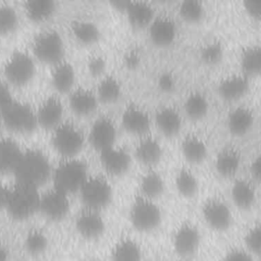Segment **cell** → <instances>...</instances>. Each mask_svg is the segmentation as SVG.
I'll list each match as a JSON object with an SVG mask.
<instances>
[{"label":"cell","instance_id":"obj_34","mask_svg":"<svg viewBox=\"0 0 261 261\" xmlns=\"http://www.w3.org/2000/svg\"><path fill=\"white\" fill-rule=\"evenodd\" d=\"M241 66L245 75L258 74L261 69V50L257 45L244 49L241 55Z\"/></svg>","mask_w":261,"mask_h":261},{"label":"cell","instance_id":"obj_18","mask_svg":"<svg viewBox=\"0 0 261 261\" xmlns=\"http://www.w3.org/2000/svg\"><path fill=\"white\" fill-rule=\"evenodd\" d=\"M123 127L132 134L144 135L150 128L149 114L141 107L137 105L127 106L121 117Z\"/></svg>","mask_w":261,"mask_h":261},{"label":"cell","instance_id":"obj_8","mask_svg":"<svg viewBox=\"0 0 261 261\" xmlns=\"http://www.w3.org/2000/svg\"><path fill=\"white\" fill-rule=\"evenodd\" d=\"M33 50L38 59L46 63L62 61L64 44L61 36L55 31H46L39 34L34 40Z\"/></svg>","mask_w":261,"mask_h":261},{"label":"cell","instance_id":"obj_30","mask_svg":"<svg viewBox=\"0 0 261 261\" xmlns=\"http://www.w3.org/2000/svg\"><path fill=\"white\" fill-rule=\"evenodd\" d=\"M74 80L75 73L70 63L60 61L56 64L52 72V84L58 92L65 93L71 90Z\"/></svg>","mask_w":261,"mask_h":261},{"label":"cell","instance_id":"obj_19","mask_svg":"<svg viewBox=\"0 0 261 261\" xmlns=\"http://www.w3.org/2000/svg\"><path fill=\"white\" fill-rule=\"evenodd\" d=\"M249 89V79L245 74H233L223 79L218 86L220 96L225 100H237Z\"/></svg>","mask_w":261,"mask_h":261},{"label":"cell","instance_id":"obj_44","mask_svg":"<svg viewBox=\"0 0 261 261\" xmlns=\"http://www.w3.org/2000/svg\"><path fill=\"white\" fill-rule=\"evenodd\" d=\"M106 67V61L102 56H93L89 59L88 69L94 76H98L104 72Z\"/></svg>","mask_w":261,"mask_h":261},{"label":"cell","instance_id":"obj_31","mask_svg":"<svg viewBox=\"0 0 261 261\" xmlns=\"http://www.w3.org/2000/svg\"><path fill=\"white\" fill-rule=\"evenodd\" d=\"M24 9L31 20L42 22L53 15L56 9V4L53 0H30L25 2Z\"/></svg>","mask_w":261,"mask_h":261},{"label":"cell","instance_id":"obj_35","mask_svg":"<svg viewBox=\"0 0 261 261\" xmlns=\"http://www.w3.org/2000/svg\"><path fill=\"white\" fill-rule=\"evenodd\" d=\"M185 111L192 119H200L208 111V100L200 92L191 93L185 101Z\"/></svg>","mask_w":261,"mask_h":261},{"label":"cell","instance_id":"obj_20","mask_svg":"<svg viewBox=\"0 0 261 261\" xmlns=\"http://www.w3.org/2000/svg\"><path fill=\"white\" fill-rule=\"evenodd\" d=\"M124 12L129 23L137 28L147 27L154 19L152 5L144 1H128Z\"/></svg>","mask_w":261,"mask_h":261},{"label":"cell","instance_id":"obj_51","mask_svg":"<svg viewBox=\"0 0 261 261\" xmlns=\"http://www.w3.org/2000/svg\"><path fill=\"white\" fill-rule=\"evenodd\" d=\"M8 259L9 251L2 243H0V261H8Z\"/></svg>","mask_w":261,"mask_h":261},{"label":"cell","instance_id":"obj_21","mask_svg":"<svg viewBox=\"0 0 261 261\" xmlns=\"http://www.w3.org/2000/svg\"><path fill=\"white\" fill-rule=\"evenodd\" d=\"M155 120L159 130L167 137L176 135L181 127V116L179 112L171 106L160 108L156 113Z\"/></svg>","mask_w":261,"mask_h":261},{"label":"cell","instance_id":"obj_42","mask_svg":"<svg viewBox=\"0 0 261 261\" xmlns=\"http://www.w3.org/2000/svg\"><path fill=\"white\" fill-rule=\"evenodd\" d=\"M223 56V47L219 42H211L205 45L200 52V57L207 64H215Z\"/></svg>","mask_w":261,"mask_h":261},{"label":"cell","instance_id":"obj_16","mask_svg":"<svg viewBox=\"0 0 261 261\" xmlns=\"http://www.w3.org/2000/svg\"><path fill=\"white\" fill-rule=\"evenodd\" d=\"M150 38L158 46H167L171 44L176 37V24L168 16L161 15L154 17L149 24Z\"/></svg>","mask_w":261,"mask_h":261},{"label":"cell","instance_id":"obj_13","mask_svg":"<svg viewBox=\"0 0 261 261\" xmlns=\"http://www.w3.org/2000/svg\"><path fill=\"white\" fill-rule=\"evenodd\" d=\"M105 221L99 211L85 209L75 219V229L79 234L88 241L99 239L105 230Z\"/></svg>","mask_w":261,"mask_h":261},{"label":"cell","instance_id":"obj_45","mask_svg":"<svg viewBox=\"0 0 261 261\" xmlns=\"http://www.w3.org/2000/svg\"><path fill=\"white\" fill-rule=\"evenodd\" d=\"M158 87L163 92H171L175 89L176 80L170 72H163L159 75L157 81Z\"/></svg>","mask_w":261,"mask_h":261},{"label":"cell","instance_id":"obj_48","mask_svg":"<svg viewBox=\"0 0 261 261\" xmlns=\"http://www.w3.org/2000/svg\"><path fill=\"white\" fill-rule=\"evenodd\" d=\"M140 60H141V56L137 50H132L127 52L124 56V63L129 68L137 67L140 63Z\"/></svg>","mask_w":261,"mask_h":261},{"label":"cell","instance_id":"obj_14","mask_svg":"<svg viewBox=\"0 0 261 261\" xmlns=\"http://www.w3.org/2000/svg\"><path fill=\"white\" fill-rule=\"evenodd\" d=\"M89 139L91 145L100 152L114 146L116 139L115 124L109 117L101 116L97 118L90 129Z\"/></svg>","mask_w":261,"mask_h":261},{"label":"cell","instance_id":"obj_5","mask_svg":"<svg viewBox=\"0 0 261 261\" xmlns=\"http://www.w3.org/2000/svg\"><path fill=\"white\" fill-rule=\"evenodd\" d=\"M1 120L11 130L30 133L37 126L36 112L25 103L12 101L1 113Z\"/></svg>","mask_w":261,"mask_h":261},{"label":"cell","instance_id":"obj_37","mask_svg":"<svg viewBox=\"0 0 261 261\" xmlns=\"http://www.w3.org/2000/svg\"><path fill=\"white\" fill-rule=\"evenodd\" d=\"M121 92V87L119 82L113 76L103 77L97 87V98L100 101L110 103L118 99Z\"/></svg>","mask_w":261,"mask_h":261},{"label":"cell","instance_id":"obj_54","mask_svg":"<svg viewBox=\"0 0 261 261\" xmlns=\"http://www.w3.org/2000/svg\"><path fill=\"white\" fill-rule=\"evenodd\" d=\"M90 261H99V260H90Z\"/></svg>","mask_w":261,"mask_h":261},{"label":"cell","instance_id":"obj_46","mask_svg":"<svg viewBox=\"0 0 261 261\" xmlns=\"http://www.w3.org/2000/svg\"><path fill=\"white\" fill-rule=\"evenodd\" d=\"M244 7L251 17L255 19L261 17V0H245Z\"/></svg>","mask_w":261,"mask_h":261},{"label":"cell","instance_id":"obj_27","mask_svg":"<svg viewBox=\"0 0 261 261\" xmlns=\"http://www.w3.org/2000/svg\"><path fill=\"white\" fill-rule=\"evenodd\" d=\"M110 258L111 261H143V252L136 241L126 238L114 245Z\"/></svg>","mask_w":261,"mask_h":261},{"label":"cell","instance_id":"obj_11","mask_svg":"<svg viewBox=\"0 0 261 261\" xmlns=\"http://www.w3.org/2000/svg\"><path fill=\"white\" fill-rule=\"evenodd\" d=\"M39 211L52 220H62L69 211L68 196L56 189H52L40 197Z\"/></svg>","mask_w":261,"mask_h":261},{"label":"cell","instance_id":"obj_33","mask_svg":"<svg viewBox=\"0 0 261 261\" xmlns=\"http://www.w3.org/2000/svg\"><path fill=\"white\" fill-rule=\"evenodd\" d=\"M71 32L75 39L84 44L95 43L100 37L98 27L89 20H75L71 23Z\"/></svg>","mask_w":261,"mask_h":261},{"label":"cell","instance_id":"obj_25","mask_svg":"<svg viewBox=\"0 0 261 261\" xmlns=\"http://www.w3.org/2000/svg\"><path fill=\"white\" fill-rule=\"evenodd\" d=\"M233 203L241 209L251 208L256 201V190L253 184L247 179H238L231 187Z\"/></svg>","mask_w":261,"mask_h":261},{"label":"cell","instance_id":"obj_50","mask_svg":"<svg viewBox=\"0 0 261 261\" xmlns=\"http://www.w3.org/2000/svg\"><path fill=\"white\" fill-rule=\"evenodd\" d=\"M8 191H9V189H7L5 186L0 184V210L2 208H5V206H6Z\"/></svg>","mask_w":261,"mask_h":261},{"label":"cell","instance_id":"obj_23","mask_svg":"<svg viewBox=\"0 0 261 261\" xmlns=\"http://www.w3.org/2000/svg\"><path fill=\"white\" fill-rule=\"evenodd\" d=\"M136 156L143 164L152 166L161 159L162 148L157 140L151 137H145L136 147Z\"/></svg>","mask_w":261,"mask_h":261},{"label":"cell","instance_id":"obj_3","mask_svg":"<svg viewBox=\"0 0 261 261\" xmlns=\"http://www.w3.org/2000/svg\"><path fill=\"white\" fill-rule=\"evenodd\" d=\"M88 177V168L85 162L65 158L53 171L54 189L68 195L80 191Z\"/></svg>","mask_w":261,"mask_h":261},{"label":"cell","instance_id":"obj_43","mask_svg":"<svg viewBox=\"0 0 261 261\" xmlns=\"http://www.w3.org/2000/svg\"><path fill=\"white\" fill-rule=\"evenodd\" d=\"M222 261H257L254 256L248 253L244 249H231L229 250Z\"/></svg>","mask_w":261,"mask_h":261},{"label":"cell","instance_id":"obj_9","mask_svg":"<svg viewBox=\"0 0 261 261\" xmlns=\"http://www.w3.org/2000/svg\"><path fill=\"white\" fill-rule=\"evenodd\" d=\"M201 244V233L198 227L192 223H182L174 232L172 247L177 256L190 258L199 250Z\"/></svg>","mask_w":261,"mask_h":261},{"label":"cell","instance_id":"obj_26","mask_svg":"<svg viewBox=\"0 0 261 261\" xmlns=\"http://www.w3.org/2000/svg\"><path fill=\"white\" fill-rule=\"evenodd\" d=\"M22 151L11 139H0V172L13 171Z\"/></svg>","mask_w":261,"mask_h":261},{"label":"cell","instance_id":"obj_22","mask_svg":"<svg viewBox=\"0 0 261 261\" xmlns=\"http://www.w3.org/2000/svg\"><path fill=\"white\" fill-rule=\"evenodd\" d=\"M98 104L96 94L88 89H76L69 96V106L72 111L79 115H88L92 113Z\"/></svg>","mask_w":261,"mask_h":261},{"label":"cell","instance_id":"obj_29","mask_svg":"<svg viewBox=\"0 0 261 261\" xmlns=\"http://www.w3.org/2000/svg\"><path fill=\"white\" fill-rule=\"evenodd\" d=\"M207 145L198 136H187L181 142V153L184 157L192 163H200L207 156Z\"/></svg>","mask_w":261,"mask_h":261},{"label":"cell","instance_id":"obj_39","mask_svg":"<svg viewBox=\"0 0 261 261\" xmlns=\"http://www.w3.org/2000/svg\"><path fill=\"white\" fill-rule=\"evenodd\" d=\"M178 11L180 16L189 22H198L205 13L203 3L198 0H185L180 2Z\"/></svg>","mask_w":261,"mask_h":261},{"label":"cell","instance_id":"obj_28","mask_svg":"<svg viewBox=\"0 0 261 261\" xmlns=\"http://www.w3.org/2000/svg\"><path fill=\"white\" fill-rule=\"evenodd\" d=\"M240 165L241 154L237 149L232 147L222 149L216 156V170L223 176L233 175L239 170Z\"/></svg>","mask_w":261,"mask_h":261},{"label":"cell","instance_id":"obj_41","mask_svg":"<svg viewBox=\"0 0 261 261\" xmlns=\"http://www.w3.org/2000/svg\"><path fill=\"white\" fill-rule=\"evenodd\" d=\"M17 25V14L10 6H0V36L11 33Z\"/></svg>","mask_w":261,"mask_h":261},{"label":"cell","instance_id":"obj_47","mask_svg":"<svg viewBox=\"0 0 261 261\" xmlns=\"http://www.w3.org/2000/svg\"><path fill=\"white\" fill-rule=\"evenodd\" d=\"M13 101L7 84L0 82V113Z\"/></svg>","mask_w":261,"mask_h":261},{"label":"cell","instance_id":"obj_53","mask_svg":"<svg viewBox=\"0 0 261 261\" xmlns=\"http://www.w3.org/2000/svg\"><path fill=\"white\" fill-rule=\"evenodd\" d=\"M1 121H2V120H1V117H0V127H1Z\"/></svg>","mask_w":261,"mask_h":261},{"label":"cell","instance_id":"obj_32","mask_svg":"<svg viewBox=\"0 0 261 261\" xmlns=\"http://www.w3.org/2000/svg\"><path fill=\"white\" fill-rule=\"evenodd\" d=\"M140 188L142 192L141 196L153 200L163 193L164 180L157 171L150 170L141 178Z\"/></svg>","mask_w":261,"mask_h":261},{"label":"cell","instance_id":"obj_40","mask_svg":"<svg viewBox=\"0 0 261 261\" xmlns=\"http://www.w3.org/2000/svg\"><path fill=\"white\" fill-rule=\"evenodd\" d=\"M244 245L248 253L255 258H258L261 251V229L259 224H255L250 227L244 237Z\"/></svg>","mask_w":261,"mask_h":261},{"label":"cell","instance_id":"obj_2","mask_svg":"<svg viewBox=\"0 0 261 261\" xmlns=\"http://www.w3.org/2000/svg\"><path fill=\"white\" fill-rule=\"evenodd\" d=\"M40 197L38 188L16 182L8 191L5 208L12 218L23 220L39 211Z\"/></svg>","mask_w":261,"mask_h":261},{"label":"cell","instance_id":"obj_12","mask_svg":"<svg viewBox=\"0 0 261 261\" xmlns=\"http://www.w3.org/2000/svg\"><path fill=\"white\" fill-rule=\"evenodd\" d=\"M206 223L214 230H226L232 221V214L229 207L219 199L207 201L202 209Z\"/></svg>","mask_w":261,"mask_h":261},{"label":"cell","instance_id":"obj_49","mask_svg":"<svg viewBox=\"0 0 261 261\" xmlns=\"http://www.w3.org/2000/svg\"><path fill=\"white\" fill-rule=\"evenodd\" d=\"M249 170H250V173H251L252 177L255 180H259V178H260V157L259 156H256L251 161L250 166H249Z\"/></svg>","mask_w":261,"mask_h":261},{"label":"cell","instance_id":"obj_24","mask_svg":"<svg viewBox=\"0 0 261 261\" xmlns=\"http://www.w3.org/2000/svg\"><path fill=\"white\" fill-rule=\"evenodd\" d=\"M254 122V114L247 107H237L228 115L227 125L231 134L242 136L246 134Z\"/></svg>","mask_w":261,"mask_h":261},{"label":"cell","instance_id":"obj_17","mask_svg":"<svg viewBox=\"0 0 261 261\" xmlns=\"http://www.w3.org/2000/svg\"><path fill=\"white\" fill-rule=\"evenodd\" d=\"M63 105L56 97L47 98L36 113L38 124L45 128H55L61 123Z\"/></svg>","mask_w":261,"mask_h":261},{"label":"cell","instance_id":"obj_7","mask_svg":"<svg viewBox=\"0 0 261 261\" xmlns=\"http://www.w3.org/2000/svg\"><path fill=\"white\" fill-rule=\"evenodd\" d=\"M85 138L73 124L64 122L55 127L52 143L55 150L65 158H72L83 148Z\"/></svg>","mask_w":261,"mask_h":261},{"label":"cell","instance_id":"obj_10","mask_svg":"<svg viewBox=\"0 0 261 261\" xmlns=\"http://www.w3.org/2000/svg\"><path fill=\"white\" fill-rule=\"evenodd\" d=\"M6 79L15 86H22L31 81L35 73L33 58L23 52H15L4 67Z\"/></svg>","mask_w":261,"mask_h":261},{"label":"cell","instance_id":"obj_52","mask_svg":"<svg viewBox=\"0 0 261 261\" xmlns=\"http://www.w3.org/2000/svg\"><path fill=\"white\" fill-rule=\"evenodd\" d=\"M127 3H128V1L117 0V1H113V2H112V5H113L116 9L124 11V10H125V7H126V5H127Z\"/></svg>","mask_w":261,"mask_h":261},{"label":"cell","instance_id":"obj_15","mask_svg":"<svg viewBox=\"0 0 261 261\" xmlns=\"http://www.w3.org/2000/svg\"><path fill=\"white\" fill-rule=\"evenodd\" d=\"M100 162L109 174L119 175L128 169L130 156L125 149L112 146L100 152Z\"/></svg>","mask_w":261,"mask_h":261},{"label":"cell","instance_id":"obj_6","mask_svg":"<svg viewBox=\"0 0 261 261\" xmlns=\"http://www.w3.org/2000/svg\"><path fill=\"white\" fill-rule=\"evenodd\" d=\"M80 193L86 208L96 211L106 207L112 198L110 184L100 176L88 177L80 189Z\"/></svg>","mask_w":261,"mask_h":261},{"label":"cell","instance_id":"obj_1","mask_svg":"<svg viewBox=\"0 0 261 261\" xmlns=\"http://www.w3.org/2000/svg\"><path fill=\"white\" fill-rule=\"evenodd\" d=\"M13 172L18 184L38 188L50 176V162L41 151L27 150L21 153Z\"/></svg>","mask_w":261,"mask_h":261},{"label":"cell","instance_id":"obj_4","mask_svg":"<svg viewBox=\"0 0 261 261\" xmlns=\"http://www.w3.org/2000/svg\"><path fill=\"white\" fill-rule=\"evenodd\" d=\"M129 219L137 230L149 232L160 224L162 212L153 200L140 196L130 207Z\"/></svg>","mask_w":261,"mask_h":261},{"label":"cell","instance_id":"obj_38","mask_svg":"<svg viewBox=\"0 0 261 261\" xmlns=\"http://www.w3.org/2000/svg\"><path fill=\"white\" fill-rule=\"evenodd\" d=\"M175 187L184 197H193L198 191V179L189 169H181L175 177Z\"/></svg>","mask_w":261,"mask_h":261},{"label":"cell","instance_id":"obj_36","mask_svg":"<svg viewBox=\"0 0 261 261\" xmlns=\"http://www.w3.org/2000/svg\"><path fill=\"white\" fill-rule=\"evenodd\" d=\"M49 246V240L46 233L38 228L32 229L28 232L24 239V248L32 256L42 255Z\"/></svg>","mask_w":261,"mask_h":261}]
</instances>
